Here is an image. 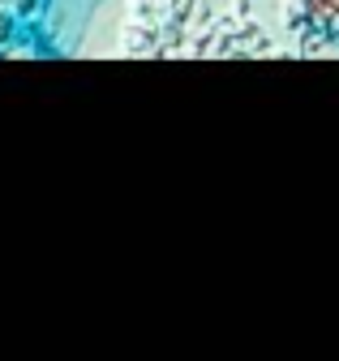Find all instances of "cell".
I'll return each mask as SVG.
<instances>
[{
	"label": "cell",
	"instance_id": "3",
	"mask_svg": "<svg viewBox=\"0 0 339 361\" xmlns=\"http://www.w3.org/2000/svg\"><path fill=\"white\" fill-rule=\"evenodd\" d=\"M52 0H0V52H13L44 22Z\"/></svg>",
	"mask_w": 339,
	"mask_h": 361
},
{
	"label": "cell",
	"instance_id": "2",
	"mask_svg": "<svg viewBox=\"0 0 339 361\" xmlns=\"http://www.w3.org/2000/svg\"><path fill=\"white\" fill-rule=\"evenodd\" d=\"M292 56H339V0H267Z\"/></svg>",
	"mask_w": 339,
	"mask_h": 361
},
{
	"label": "cell",
	"instance_id": "1",
	"mask_svg": "<svg viewBox=\"0 0 339 361\" xmlns=\"http://www.w3.org/2000/svg\"><path fill=\"white\" fill-rule=\"evenodd\" d=\"M73 56H292L267 0H99Z\"/></svg>",
	"mask_w": 339,
	"mask_h": 361
}]
</instances>
